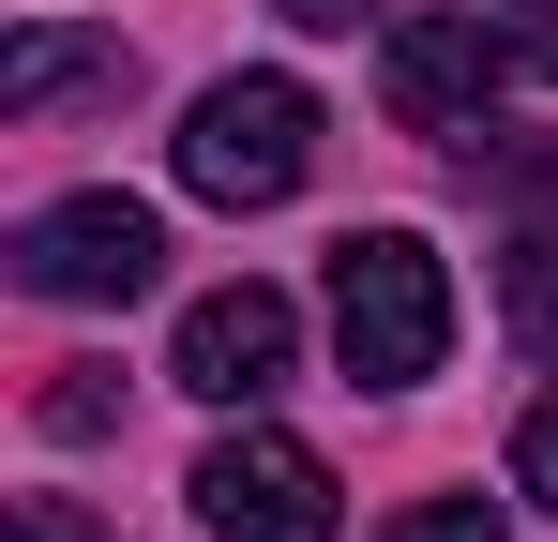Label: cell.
Here are the masks:
<instances>
[{"mask_svg":"<svg viewBox=\"0 0 558 542\" xmlns=\"http://www.w3.org/2000/svg\"><path fill=\"white\" fill-rule=\"evenodd\" d=\"M332 347H348L363 392L438 377V347H453V286H438V257H423L408 226H348V242H332Z\"/></svg>","mask_w":558,"mask_h":542,"instance_id":"6da1fadb","label":"cell"},{"mask_svg":"<svg viewBox=\"0 0 558 542\" xmlns=\"http://www.w3.org/2000/svg\"><path fill=\"white\" fill-rule=\"evenodd\" d=\"M302 167H317V90L302 76H211L182 106V181L211 211H272V196H302Z\"/></svg>","mask_w":558,"mask_h":542,"instance_id":"7a4b0ae2","label":"cell"},{"mask_svg":"<svg viewBox=\"0 0 558 542\" xmlns=\"http://www.w3.org/2000/svg\"><path fill=\"white\" fill-rule=\"evenodd\" d=\"M151 271H167V226L136 196H46L15 226V286L31 301H136Z\"/></svg>","mask_w":558,"mask_h":542,"instance_id":"3957f363","label":"cell"},{"mask_svg":"<svg viewBox=\"0 0 558 542\" xmlns=\"http://www.w3.org/2000/svg\"><path fill=\"white\" fill-rule=\"evenodd\" d=\"M498 76H513L498 15H392V46H377V106H392L408 136H483Z\"/></svg>","mask_w":558,"mask_h":542,"instance_id":"277c9868","label":"cell"},{"mask_svg":"<svg viewBox=\"0 0 558 542\" xmlns=\"http://www.w3.org/2000/svg\"><path fill=\"white\" fill-rule=\"evenodd\" d=\"M196 528L211 542H332V467L302 438H211L196 452Z\"/></svg>","mask_w":558,"mask_h":542,"instance_id":"5b68a950","label":"cell"},{"mask_svg":"<svg viewBox=\"0 0 558 542\" xmlns=\"http://www.w3.org/2000/svg\"><path fill=\"white\" fill-rule=\"evenodd\" d=\"M287 361H302L287 286H211V301H182V347H167V377H182L196 407H257V392H287Z\"/></svg>","mask_w":558,"mask_h":542,"instance_id":"8992f818","label":"cell"},{"mask_svg":"<svg viewBox=\"0 0 558 542\" xmlns=\"http://www.w3.org/2000/svg\"><path fill=\"white\" fill-rule=\"evenodd\" d=\"M136 61L121 46H76V30H15V61H0V106L31 121V106H61V90H121Z\"/></svg>","mask_w":558,"mask_h":542,"instance_id":"52a82bcc","label":"cell"},{"mask_svg":"<svg viewBox=\"0 0 558 542\" xmlns=\"http://www.w3.org/2000/svg\"><path fill=\"white\" fill-rule=\"evenodd\" d=\"M498 317H513V347L558 377V242H513V257H498Z\"/></svg>","mask_w":558,"mask_h":542,"instance_id":"ba28073f","label":"cell"},{"mask_svg":"<svg viewBox=\"0 0 558 542\" xmlns=\"http://www.w3.org/2000/svg\"><path fill=\"white\" fill-rule=\"evenodd\" d=\"M31 422H46V438H106V422H121V377H106V361H61V377L31 392Z\"/></svg>","mask_w":558,"mask_h":542,"instance_id":"9c48e42d","label":"cell"},{"mask_svg":"<svg viewBox=\"0 0 558 542\" xmlns=\"http://www.w3.org/2000/svg\"><path fill=\"white\" fill-rule=\"evenodd\" d=\"M377 542H498V497H423V513H392Z\"/></svg>","mask_w":558,"mask_h":542,"instance_id":"30bf717a","label":"cell"},{"mask_svg":"<svg viewBox=\"0 0 558 542\" xmlns=\"http://www.w3.org/2000/svg\"><path fill=\"white\" fill-rule=\"evenodd\" d=\"M498 46H513V76L558 90V0H498Z\"/></svg>","mask_w":558,"mask_h":542,"instance_id":"8fae6325","label":"cell"},{"mask_svg":"<svg viewBox=\"0 0 558 542\" xmlns=\"http://www.w3.org/2000/svg\"><path fill=\"white\" fill-rule=\"evenodd\" d=\"M513 497H544V513H558V407L513 422Z\"/></svg>","mask_w":558,"mask_h":542,"instance_id":"7c38bea8","label":"cell"},{"mask_svg":"<svg viewBox=\"0 0 558 542\" xmlns=\"http://www.w3.org/2000/svg\"><path fill=\"white\" fill-rule=\"evenodd\" d=\"M0 542H106V528L76 513V497H15V528H0Z\"/></svg>","mask_w":558,"mask_h":542,"instance_id":"4fadbf2b","label":"cell"},{"mask_svg":"<svg viewBox=\"0 0 558 542\" xmlns=\"http://www.w3.org/2000/svg\"><path fill=\"white\" fill-rule=\"evenodd\" d=\"M287 30H363V15H392V0H272Z\"/></svg>","mask_w":558,"mask_h":542,"instance_id":"5bb4252c","label":"cell"}]
</instances>
